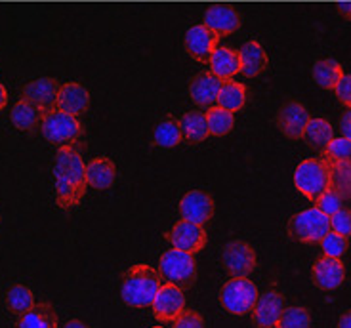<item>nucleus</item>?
I'll return each instance as SVG.
<instances>
[{
    "label": "nucleus",
    "mask_w": 351,
    "mask_h": 328,
    "mask_svg": "<svg viewBox=\"0 0 351 328\" xmlns=\"http://www.w3.org/2000/svg\"><path fill=\"white\" fill-rule=\"evenodd\" d=\"M56 181V204L62 210H71L82 203L86 195V164L79 153L65 145L58 149L53 164Z\"/></svg>",
    "instance_id": "nucleus-1"
},
{
    "label": "nucleus",
    "mask_w": 351,
    "mask_h": 328,
    "mask_svg": "<svg viewBox=\"0 0 351 328\" xmlns=\"http://www.w3.org/2000/svg\"><path fill=\"white\" fill-rule=\"evenodd\" d=\"M160 286V273L147 264H138L124 273L121 296L126 305L141 310L153 305Z\"/></svg>",
    "instance_id": "nucleus-2"
},
{
    "label": "nucleus",
    "mask_w": 351,
    "mask_h": 328,
    "mask_svg": "<svg viewBox=\"0 0 351 328\" xmlns=\"http://www.w3.org/2000/svg\"><path fill=\"white\" fill-rule=\"evenodd\" d=\"M294 187L315 203L326 189H330V162L326 159L302 160L294 170Z\"/></svg>",
    "instance_id": "nucleus-3"
},
{
    "label": "nucleus",
    "mask_w": 351,
    "mask_h": 328,
    "mask_svg": "<svg viewBox=\"0 0 351 328\" xmlns=\"http://www.w3.org/2000/svg\"><path fill=\"white\" fill-rule=\"evenodd\" d=\"M40 130L46 142L60 145V147H65V145L73 147V143L79 142V138L82 136V125L79 123V118L56 107L44 113Z\"/></svg>",
    "instance_id": "nucleus-4"
},
{
    "label": "nucleus",
    "mask_w": 351,
    "mask_h": 328,
    "mask_svg": "<svg viewBox=\"0 0 351 328\" xmlns=\"http://www.w3.org/2000/svg\"><path fill=\"white\" fill-rule=\"evenodd\" d=\"M158 271L160 277L167 279L170 284L184 288H191L197 279V264L193 254L184 250L170 249L158 260Z\"/></svg>",
    "instance_id": "nucleus-5"
},
{
    "label": "nucleus",
    "mask_w": 351,
    "mask_h": 328,
    "mask_svg": "<svg viewBox=\"0 0 351 328\" xmlns=\"http://www.w3.org/2000/svg\"><path fill=\"white\" fill-rule=\"evenodd\" d=\"M328 231H330V218L315 206L294 214L289 222L290 235L300 242H306V244L321 242V239Z\"/></svg>",
    "instance_id": "nucleus-6"
},
{
    "label": "nucleus",
    "mask_w": 351,
    "mask_h": 328,
    "mask_svg": "<svg viewBox=\"0 0 351 328\" xmlns=\"http://www.w3.org/2000/svg\"><path fill=\"white\" fill-rule=\"evenodd\" d=\"M258 296V288L248 277H233L223 284L219 302L233 315H246L248 311L254 310Z\"/></svg>",
    "instance_id": "nucleus-7"
},
{
    "label": "nucleus",
    "mask_w": 351,
    "mask_h": 328,
    "mask_svg": "<svg viewBox=\"0 0 351 328\" xmlns=\"http://www.w3.org/2000/svg\"><path fill=\"white\" fill-rule=\"evenodd\" d=\"M221 262L231 277H248L256 269V252L245 240H229L221 252Z\"/></svg>",
    "instance_id": "nucleus-8"
},
{
    "label": "nucleus",
    "mask_w": 351,
    "mask_h": 328,
    "mask_svg": "<svg viewBox=\"0 0 351 328\" xmlns=\"http://www.w3.org/2000/svg\"><path fill=\"white\" fill-rule=\"evenodd\" d=\"M167 239L174 249L184 250V252H189V254H197L206 247L208 237H206V229L202 225L182 220L168 231Z\"/></svg>",
    "instance_id": "nucleus-9"
},
{
    "label": "nucleus",
    "mask_w": 351,
    "mask_h": 328,
    "mask_svg": "<svg viewBox=\"0 0 351 328\" xmlns=\"http://www.w3.org/2000/svg\"><path fill=\"white\" fill-rule=\"evenodd\" d=\"M214 199H212L206 191L201 189H193L189 193H185L180 201V216L182 220L187 222L199 223V225H206L214 216Z\"/></svg>",
    "instance_id": "nucleus-10"
},
{
    "label": "nucleus",
    "mask_w": 351,
    "mask_h": 328,
    "mask_svg": "<svg viewBox=\"0 0 351 328\" xmlns=\"http://www.w3.org/2000/svg\"><path fill=\"white\" fill-rule=\"evenodd\" d=\"M151 307H153V313L158 320L174 323L182 315V311L185 310L184 290L176 284H162Z\"/></svg>",
    "instance_id": "nucleus-11"
},
{
    "label": "nucleus",
    "mask_w": 351,
    "mask_h": 328,
    "mask_svg": "<svg viewBox=\"0 0 351 328\" xmlns=\"http://www.w3.org/2000/svg\"><path fill=\"white\" fill-rule=\"evenodd\" d=\"M275 123H277V128L289 140H302L307 123H309V113L298 101H289L277 111Z\"/></svg>",
    "instance_id": "nucleus-12"
},
{
    "label": "nucleus",
    "mask_w": 351,
    "mask_h": 328,
    "mask_svg": "<svg viewBox=\"0 0 351 328\" xmlns=\"http://www.w3.org/2000/svg\"><path fill=\"white\" fill-rule=\"evenodd\" d=\"M219 36L204 25H193L185 33V52L193 58L195 62L208 63L212 52L218 48Z\"/></svg>",
    "instance_id": "nucleus-13"
},
{
    "label": "nucleus",
    "mask_w": 351,
    "mask_h": 328,
    "mask_svg": "<svg viewBox=\"0 0 351 328\" xmlns=\"http://www.w3.org/2000/svg\"><path fill=\"white\" fill-rule=\"evenodd\" d=\"M311 277H313V283L321 290H336L346 281V267H343V262L340 257L323 254L313 264Z\"/></svg>",
    "instance_id": "nucleus-14"
},
{
    "label": "nucleus",
    "mask_w": 351,
    "mask_h": 328,
    "mask_svg": "<svg viewBox=\"0 0 351 328\" xmlns=\"http://www.w3.org/2000/svg\"><path fill=\"white\" fill-rule=\"evenodd\" d=\"M282 311H285V298L277 290H267L258 296L254 310V323L260 328H273L279 325Z\"/></svg>",
    "instance_id": "nucleus-15"
},
{
    "label": "nucleus",
    "mask_w": 351,
    "mask_h": 328,
    "mask_svg": "<svg viewBox=\"0 0 351 328\" xmlns=\"http://www.w3.org/2000/svg\"><path fill=\"white\" fill-rule=\"evenodd\" d=\"M60 88H62V84L58 80L50 79V77H43V79L27 82L23 90H21V94H23V99L31 101L33 105L43 109L46 113V111L56 107V99H58Z\"/></svg>",
    "instance_id": "nucleus-16"
},
{
    "label": "nucleus",
    "mask_w": 351,
    "mask_h": 328,
    "mask_svg": "<svg viewBox=\"0 0 351 328\" xmlns=\"http://www.w3.org/2000/svg\"><path fill=\"white\" fill-rule=\"evenodd\" d=\"M204 25L218 36L233 35L241 25L237 10L229 4H212L204 12Z\"/></svg>",
    "instance_id": "nucleus-17"
},
{
    "label": "nucleus",
    "mask_w": 351,
    "mask_h": 328,
    "mask_svg": "<svg viewBox=\"0 0 351 328\" xmlns=\"http://www.w3.org/2000/svg\"><path fill=\"white\" fill-rule=\"evenodd\" d=\"M223 80L216 77L212 71L199 73L197 77H193L191 84H189V96L195 103L202 109L216 105L218 103V94L221 88Z\"/></svg>",
    "instance_id": "nucleus-18"
},
{
    "label": "nucleus",
    "mask_w": 351,
    "mask_h": 328,
    "mask_svg": "<svg viewBox=\"0 0 351 328\" xmlns=\"http://www.w3.org/2000/svg\"><path fill=\"white\" fill-rule=\"evenodd\" d=\"M90 107V94L88 90L79 82H65L58 92L56 99V109L65 111L73 116L82 115Z\"/></svg>",
    "instance_id": "nucleus-19"
},
{
    "label": "nucleus",
    "mask_w": 351,
    "mask_h": 328,
    "mask_svg": "<svg viewBox=\"0 0 351 328\" xmlns=\"http://www.w3.org/2000/svg\"><path fill=\"white\" fill-rule=\"evenodd\" d=\"M114 179H117V166L109 157H96L86 164L88 187L106 191L109 187H113Z\"/></svg>",
    "instance_id": "nucleus-20"
},
{
    "label": "nucleus",
    "mask_w": 351,
    "mask_h": 328,
    "mask_svg": "<svg viewBox=\"0 0 351 328\" xmlns=\"http://www.w3.org/2000/svg\"><path fill=\"white\" fill-rule=\"evenodd\" d=\"M239 58H241V73L252 79L258 77L260 73H263L269 65V58L267 52L263 50V46L256 40H248L243 45V48L239 50Z\"/></svg>",
    "instance_id": "nucleus-21"
},
{
    "label": "nucleus",
    "mask_w": 351,
    "mask_h": 328,
    "mask_svg": "<svg viewBox=\"0 0 351 328\" xmlns=\"http://www.w3.org/2000/svg\"><path fill=\"white\" fill-rule=\"evenodd\" d=\"M208 63H210V71L221 80L233 79L237 73H241V58H239V52L237 50H231L228 46H218L212 52Z\"/></svg>",
    "instance_id": "nucleus-22"
},
{
    "label": "nucleus",
    "mask_w": 351,
    "mask_h": 328,
    "mask_svg": "<svg viewBox=\"0 0 351 328\" xmlns=\"http://www.w3.org/2000/svg\"><path fill=\"white\" fill-rule=\"evenodd\" d=\"M10 118H12V125L16 126L18 130L33 132L36 126L43 125L44 111L33 105L31 101H27V99H19L18 103L12 107Z\"/></svg>",
    "instance_id": "nucleus-23"
},
{
    "label": "nucleus",
    "mask_w": 351,
    "mask_h": 328,
    "mask_svg": "<svg viewBox=\"0 0 351 328\" xmlns=\"http://www.w3.org/2000/svg\"><path fill=\"white\" fill-rule=\"evenodd\" d=\"M180 126H182L184 140L189 143H201L210 136V132H208V123H206V115L201 113V111H187L180 118Z\"/></svg>",
    "instance_id": "nucleus-24"
},
{
    "label": "nucleus",
    "mask_w": 351,
    "mask_h": 328,
    "mask_svg": "<svg viewBox=\"0 0 351 328\" xmlns=\"http://www.w3.org/2000/svg\"><path fill=\"white\" fill-rule=\"evenodd\" d=\"M16 328H58V315L50 303H35V307L21 315Z\"/></svg>",
    "instance_id": "nucleus-25"
},
{
    "label": "nucleus",
    "mask_w": 351,
    "mask_h": 328,
    "mask_svg": "<svg viewBox=\"0 0 351 328\" xmlns=\"http://www.w3.org/2000/svg\"><path fill=\"white\" fill-rule=\"evenodd\" d=\"M246 103V88L245 84H241L237 80H223L221 88L218 94V103L216 105L223 107L228 111L237 113Z\"/></svg>",
    "instance_id": "nucleus-26"
},
{
    "label": "nucleus",
    "mask_w": 351,
    "mask_h": 328,
    "mask_svg": "<svg viewBox=\"0 0 351 328\" xmlns=\"http://www.w3.org/2000/svg\"><path fill=\"white\" fill-rule=\"evenodd\" d=\"M311 75H313L317 86L325 90H334V86L343 77V69L336 60H319V62L313 63Z\"/></svg>",
    "instance_id": "nucleus-27"
},
{
    "label": "nucleus",
    "mask_w": 351,
    "mask_h": 328,
    "mask_svg": "<svg viewBox=\"0 0 351 328\" xmlns=\"http://www.w3.org/2000/svg\"><path fill=\"white\" fill-rule=\"evenodd\" d=\"M330 162V189L343 201H351V160H328Z\"/></svg>",
    "instance_id": "nucleus-28"
},
{
    "label": "nucleus",
    "mask_w": 351,
    "mask_h": 328,
    "mask_svg": "<svg viewBox=\"0 0 351 328\" xmlns=\"http://www.w3.org/2000/svg\"><path fill=\"white\" fill-rule=\"evenodd\" d=\"M184 140V134H182V126L180 121L176 118H165L155 126V132H153V142L158 147H165V149H172L176 145H180Z\"/></svg>",
    "instance_id": "nucleus-29"
},
{
    "label": "nucleus",
    "mask_w": 351,
    "mask_h": 328,
    "mask_svg": "<svg viewBox=\"0 0 351 328\" xmlns=\"http://www.w3.org/2000/svg\"><path fill=\"white\" fill-rule=\"evenodd\" d=\"M204 115H206V123H208V132H210V136H216V138H221V136L229 134L235 126V113L223 109V107H208Z\"/></svg>",
    "instance_id": "nucleus-30"
},
{
    "label": "nucleus",
    "mask_w": 351,
    "mask_h": 328,
    "mask_svg": "<svg viewBox=\"0 0 351 328\" xmlns=\"http://www.w3.org/2000/svg\"><path fill=\"white\" fill-rule=\"evenodd\" d=\"M304 138L307 140V145L313 149H323L330 143L334 138V130L328 121L325 118H309V123L306 126Z\"/></svg>",
    "instance_id": "nucleus-31"
},
{
    "label": "nucleus",
    "mask_w": 351,
    "mask_h": 328,
    "mask_svg": "<svg viewBox=\"0 0 351 328\" xmlns=\"http://www.w3.org/2000/svg\"><path fill=\"white\" fill-rule=\"evenodd\" d=\"M6 305L12 313L21 317L35 307V296L31 292V288H27L23 284H14L6 292Z\"/></svg>",
    "instance_id": "nucleus-32"
},
{
    "label": "nucleus",
    "mask_w": 351,
    "mask_h": 328,
    "mask_svg": "<svg viewBox=\"0 0 351 328\" xmlns=\"http://www.w3.org/2000/svg\"><path fill=\"white\" fill-rule=\"evenodd\" d=\"M279 328H309L311 327V317L304 307H285L279 320Z\"/></svg>",
    "instance_id": "nucleus-33"
},
{
    "label": "nucleus",
    "mask_w": 351,
    "mask_h": 328,
    "mask_svg": "<svg viewBox=\"0 0 351 328\" xmlns=\"http://www.w3.org/2000/svg\"><path fill=\"white\" fill-rule=\"evenodd\" d=\"M321 249H323L326 256L340 257L348 250V239L338 235V233H334V231H328L325 237L321 239Z\"/></svg>",
    "instance_id": "nucleus-34"
},
{
    "label": "nucleus",
    "mask_w": 351,
    "mask_h": 328,
    "mask_svg": "<svg viewBox=\"0 0 351 328\" xmlns=\"http://www.w3.org/2000/svg\"><path fill=\"white\" fill-rule=\"evenodd\" d=\"M326 160H351V140L348 138H332L325 147Z\"/></svg>",
    "instance_id": "nucleus-35"
},
{
    "label": "nucleus",
    "mask_w": 351,
    "mask_h": 328,
    "mask_svg": "<svg viewBox=\"0 0 351 328\" xmlns=\"http://www.w3.org/2000/svg\"><path fill=\"white\" fill-rule=\"evenodd\" d=\"M315 208H319L321 212L326 214L328 218L336 214L338 210H342L343 208V199L334 189H326L323 195L319 197L315 201Z\"/></svg>",
    "instance_id": "nucleus-36"
},
{
    "label": "nucleus",
    "mask_w": 351,
    "mask_h": 328,
    "mask_svg": "<svg viewBox=\"0 0 351 328\" xmlns=\"http://www.w3.org/2000/svg\"><path fill=\"white\" fill-rule=\"evenodd\" d=\"M330 231L342 235V237H351V210L348 208H342L336 214L330 216Z\"/></svg>",
    "instance_id": "nucleus-37"
},
{
    "label": "nucleus",
    "mask_w": 351,
    "mask_h": 328,
    "mask_svg": "<svg viewBox=\"0 0 351 328\" xmlns=\"http://www.w3.org/2000/svg\"><path fill=\"white\" fill-rule=\"evenodd\" d=\"M174 328H204V320L197 311L184 310L182 315L174 320Z\"/></svg>",
    "instance_id": "nucleus-38"
},
{
    "label": "nucleus",
    "mask_w": 351,
    "mask_h": 328,
    "mask_svg": "<svg viewBox=\"0 0 351 328\" xmlns=\"http://www.w3.org/2000/svg\"><path fill=\"white\" fill-rule=\"evenodd\" d=\"M334 94H336V98L340 99L343 105L351 109V75H343L340 82L334 86Z\"/></svg>",
    "instance_id": "nucleus-39"
},
{
    "label": "nucleus",
    "mask_w": 351,
    "mask_h": 328,
    "mask_svg": "<svg viewBox=\"0 0 351 328\" xmlns=\"http://www.w3.org/2000/svg\"><path fill=\"white\" fill-rule=\"evenodd\" d=\"M340 128H342L343 138L351 140V109L348 113H343V116L340 118Z\"/></svg>",
    "instance_id": "nucleus-40"
},
{
    "label": "nucleus",
    "mask_w": 351,
    "mask_h": 328,
    "mask_svg": "<svg viewBox=\"0 0 351 328\" xmlns=\"http://www.w3.org/2000/svg\"><path fill=\"white\" fill-rule=\"evenodd\" d=\"M336 328H351V310L340 315V319H338V327Z\"/></svg>",
    "instance_id": "nucleus-41"
},
{
    "label": "nucleus",
    "mask_w": 351,
    "mask_h": 328,
    "mask_svg": "<svg viewBox=\"0 0 351 328\" xmlns=\"http://www.w3.org/2000/svg\"><path fill=\"white\" fill-rule=\"evenodd\" d=\"M336 8H338V12L342 14L343 18L350 19V21H351V2H340V4H338Z\"/></svg>",
    "instance_id": "nucleus-42"
},
{
    "label": "nucleus",
    "mask_w": 351,
    "mask_h": 328,
    "mask_svg": "<svg viewBox=\"0 0 351 328\" xmlns=\"http://www.w3.org/2000/svg\"><path fill=\"white\" fill-rule=\"evenodd\" d=\"M6 105H8V90L0 84V111H2Z\"/></svg>",
    "instance_id": "nucleus-43"
},
{
    "label": "nucleus",
    "mask_w": 351,
    "mask_h": 328,
    "mask_svg": "<svg viewBox=\"0 0 351 328\" xmlns=\"http://www.w3.org/2000/svg\"><path fill=\"white\" fill-rule=\"evenodd\" d=\"M63 328H88V325L79 319H73V320H69V323H67V325H65Z\"/></svg>",
    "instance_id": "nucleus-44"
},
{
    "label": "nucleus",
    "mask_w": 351,
    "mask_h": 328,
    "mask_svg": "<svg viewBox=\"0 0 351 328\" xmlns=\"http://www.w3.org/2000/svg\"><path fill=\"white\" fill-rule=\"evenodd\" d=\"M153 328H160V327H153Z\"/></svg>",
    "instance_id": "nucleus-45"
},
{
    "label": "nucleus",
    "mask_w": 351,
    "mask_h": 328,
    "mask_svg": "<svg viewBox=\"0 0 351 328\" xmlns=\"http://www.w3.org/2000/svg\"><path fill=\"white\" fill-rule=\"evenodd\" d=\"M273 328H279V327H273Z\"/></svg>",
    "instance_id": "nucleus-46"
},
{
    "label": "nucleus",
    "mask_w": 351,
    "mask_h": 328,
    "mask_svg": "<svg viewBox=\"0 0 351 328\" xmlns=\"http://www.w3.org/2000/svg\"><path fill=\"white\" fill-rule=\"evenodd\" d=\"M0 220H2V218H0Z\"/></svg>",
    "instance_id": "nucleus-47"
}]
</instances>
